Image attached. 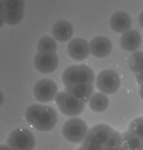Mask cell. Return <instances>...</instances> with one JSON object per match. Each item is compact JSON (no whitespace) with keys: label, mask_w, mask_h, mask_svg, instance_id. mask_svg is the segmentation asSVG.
Here are the masks:
<instances>
[{"label":"cell","mask_w":143,"mask_h":150,"mask_svg":"<svg viewBox=\"0 0 143 150\" xmlns=\"http://www.w3.org/2000/svg\"><path fill=\"white\" fill-rule=\"evenodd\" d=\"M27 122L40 132L50 131L58 121L57 113L53 107L44 104H35L26 110Z\"/></svg>","instance_id":"6da1fadb"},{"label":"cell","mask_w":143,"mask_h":150,"mask_svg":"<svg viewBox=\"0 0 143 150\" xmlns=\"http://www.w3.org/2000/svg\"><path fill=\"white\" fill-rule=\"evenodd\" d=\"M62 80L65 87L79 84H94L95 76L92 68L87 65H71L63 71Z\"/></svg>","instance_id":"7a4b0ae2"},{"label":"cell","mask_w":143,"mask_h":150,"mask_svg":"<svg viewBox=\"0 0 143 150\" xmlns=\"http://www.w3.org/2000/svg\"><path fill=\"white\" fill-rule=\"evenodd\" d=\"M88 131V127L84 120L78 117H72L64 124L62 133L69 142L79 144L83 142Z\"/></svg>","instance_id":"3957f363"},{"label":"cell","mask_w":143,"mask_h":150,"mask_svg":"<svg viewBox=\"0 0 143 150\" xmlns=\"http://www.w3.org/2000/svg\"><path fill=\"white\" fill-rule=\"evenodd\" d=\"M36 141L34 134L28 129L19 127L9 134L7 145L13 150H33Z\"/></svg>","instance_id":"277c9868"},{"label":"cell","mask_w":143,"mask_h":150,"mask_svg":"<svg viewBox=\"0 0 143 150\" xmlns=\"http://www.w3.org/2000/svg\"><path fill=\"white\" fill-rule=\"evenodd\" d=\"M55 100L60 112L68 117H76L82 113L85 107V104L66 91L58 93Z\"/></svg>","instance_id":"5b68a950"},{"label":"cell","mask_w":143,"mask_h":150,"mask_svg":"<svg viewBox=\"0 0 143 150\" xmlns=\"http://www.w3.org/2000/svg\"><path fill=\"white\" fill-rule=\"evenodd\" d=\"M96 87L105 94H113L120 89L121 81L119 74L113 69L100 71L96 78Z\"/></svg>","instance_id":"8992f818"},{"label":"cell","mask_w":143,"mask_h":150,"mask_svg":"<svg viewBox=\"0 0 143 150\" xmlns=\"http://www.w3.org/2000/svg\"><path fill=\"white\" fill-rule=\"evenodd\" d=\"M57 94V86L52 79H41L37 81L34 87V95L35 99L42 103L52 101Z\"/></svg>","instance_id":"52a82bcc"},{"label":"cell","mask_w":143,"mask_h":150,"mask_svg":"<svg viewBox=\"0 0 143 150\" xmlns=\"http://www.w3.org/2000/svg\"><path fill=\"white\" fill-rule=\"evenodd\" d=\"M35 68L42 74L55 71L59 64V57L56 53H45L38 52L34 59Z\"/></svg>","instance_id":"ba28073f"},{"label":"cell","mask_w":143,"mask_h":150,"mask_svg":"<svg viewBox=\"0 0 143 150\" xmlns=\"http://www.w3.org/2000/svg\"><path fill=\"white\" fill-rule=\"evenodd\" d=\"M67 52L69 56L77 61H82L89 57V44L83 38H74L67 45Z\"/></svg>","instance_id":"9c48e42d"},{"label":"cell","mask_w":143,"mask_h":150,"mask_svg":"<svg viewBox=\"0 0 143 150\" xmlns=\"http://www.w3.org/2000/svg\"><path fill=\"white\" fill-rule=\"evenodd\" d=\"M113 129L111 127L105 124H99L89 129L85 139L105 147L106 144L113 133Z\"/></svg>","instance_id":"30bf717a"},{"label":"cell","mask_w":143,"mask_h":150,"mask_svg":"<svg viewBox=\"0 0 143 150\" xmlns=\"http://www.w3.org/2000/svg\"><path fill=\"white\" fill-rule=\"evenodd\" d=\"M89 44L90 54L97 58L107 57L113 49L111 40L105 36L96 37L91 40Z\"/></svg>","instance_id":"8fae6325"},{"label":"cell","mask_w":143,"mask_h":150,"mask_svg":"<svg viewBox=\"0 0 143 150\" xmlns=\"http://www.w3.org/2000/svg\"><path fill=\"white\" fill-rule=\"evenodd\" d=\"M110 23L114 32L123 34L130 29L132 22L130 16L127 13L119 11L112 15Z\"/></svg>","instance_id":"7c38bea8"},{"label":"cell","mask_w":143,"mask_h":150,"mask_svg":"<svg viewBox=\"0 0 143 150\" xmlns=\"http://www.w3.org/2000/svg\"><path fill=\"white\" fill-rule=\"evenodd\" d=\"M142 37L135 29H130L120 37V45L123 50L128 52H135L140 47Z\"/></svg>","instance_id":"4fadbf2b"},{"label":"cell","mask_w":143,"mask_h":150,"mask_svg":"<svg viewBox=\"0 0 143 150\" xmlns=\"http://www.w3.org/2000/svg\"><path fill=\"white\" fill-rule=\"evenodd\" d=\"M53 38L59 42L69 41L74 34V27L68 21L60 20L54 24L52 30Z\"/></svg>","instance_id":"5bb4252c"},{"label":"cell","mask_w":143,"mask_h":150,"mask_svg":"<svg viewBox=\"0 0 143 150\" xmlns=\"http://www.w3.org/2000/svg\"><path fill=\"white\" fill-rule=\"evenodd\" d=\"M67 92L70 94L73 97L79 99V101L86 104L89 102V99L93 94L95 91L94 84H79L76 85L66 87Z\"/></svg>","instance_id":"9a60e30c"},{"label":"cell","mask_w":143,"mask_h":150,"mask_svg":"<svg viewBox=\"0 0 143 150\" xmlns=\"http://www.w3.org/2000/svg\"><path fill=\"white\" fill-rule=\"evenodd\" d=\"M88 104L91 110L97 113H101L108 108L110 100L106 94L102 92H95L89 99Z\"/></svg>","instance_id":"2e32d148"},{"label":"cell","mask_w":143,"mask_h":150,"mask_svg":"<svg viewBox=\"0 0 143 150\" xmlns=\"http://www.w3.org/2000/svg\"><path fill=\"white\" fill-rule=\"evenodd\" d=\"M122 146L128 150H143V140L129 130L122 134Z\"/></svg>","instance_id":"e0dca14e"},{"label":"cell","mask_w":143,"mask_h":150,"mask_svg":"<svg viewBox=\"0 0 143 150\" xmlns=\"http://www.w3.org/2000/svg\"><path fill=\"white\" fill-rule=\"evenodd\" d=\"M57 50V43L52 37L45 36L39 41L37 44V50L40 52L45 53H56Z\"/></svg>","instance_id":"ac0fdd59"},{"label":"cell","mask_w":143,"mask_h":150,"mask_svg":"<svg viewBox=\"0 0 143 150\" xmlns=\"http://www.w3.org/2000/svg\"><path fill=\"white\" fill-rule=\"evenodd\" d=\"M130 69L135 74L143 72V52L135 51L131 54L129 59Z\"/></svg>","instance_id":"d6986e66"},{"label":"cell","mask_w":143,"mask_h":150,"mask_svg":"<svg viewBox=\"0 0 143 150\" xmlns=\"http://www.w3.org/2000/svg\"><path fill=\"white\" fill-rule=\"evenodd\" d=\"M2 14L4 23L10 26L20 23L24 17L23 11H4Z\"/></svg>","instance_id":"ffe728a7"},{"label":"cell","mask_w":143,"mask_h":150,"mask_svg":"<svg viewBox=\"0 0 143 150\" xmlns=\"http://www.w3.org/2000/svg\"><path fill=\"white\" fill-rule=\"evenodd\" d=\"M128 130L143 140V117L135 119L130 125Z\"/></svg>","instance_id":"44dd1931"},{"label":"cell","mask_w":143,"mask_h":150,"mask_svg":"<svg viewBox=\"0 0 143 150\" xmlns=\"http://www.w3.org/2000/svg\"><path fill=\"white\" fill-rule=\"evenodd\" d=\"M122 146V136L119 132L113 130L107 141L105 148H120Z\"/></svg>","instance_id":"7402d4cb"},{"label":"cell","mask_w":143,"mask_h":150,"mask_svg":"<svg viewBox=\"0 0 143 150\" xmlns=\"http://www.w3.org/2000/svg\"><path fill=\"white\" fill-rule=\"evenodd\" d=\"M4 11H23L24 12V2L23 1H4Z\"/></svg>","instance_id":"603a6c76"},{"label":"cell","mask_w":143,"mask_h":150,"mask_svg":"<svg viewBox=\"0 0 143 150\" xmlns=\"http://www.w3.org/2000/svg\"><path fill=\"white\" fill-rule=\"evenodd\" d=\"M136 80L139 85H143V72L136 74Z\"/></svg>","instance_id":"cb8c5ba5"},{"label":"cell","mask_w":143,"mask_h":150,"mask_svg":"<svg viewBox=\"0 0 143 150\" xmlns=\"http://www.w3.org/2000/svg\"><path fill=\"white\" fill-rule=\"evenodd\" d=\"M0 150H13L9 146L6 144L0 145Z\"/></svg>","instance_id":"d4e9b609"},{"label":"cell","mask_w":143,"mask_h":150,"mask_svg":"<svg viewBox=\"0 0 143 150\" xmlns=\"http://www.w3.org/2000/svg\"><path fill=\"white\" fill-rule=\"evenodd\" d=\"M139 23L140 24L141 27L143 28V10L140 12L139 15Z\"/></svg>","instance_id":"484cf974"},{"label":"cell","mask_w":143,"mask_h":150,"mask_svg":"<svg viewBox=\"0 0 143 150\" xmlns=\"http://www.w3.org/2000/svg\"><path fill=\"white\" fill-rule=\"evenodd\" d=\"M4 24V18H3V14L1 12H0V28L2 27Z\"/></svg>","instance_id":"4316f807"},{"label":"cell","mask_w":143,"mask_h":150,"mask_svg":"<svg viewBox=\"0 0 143 150\" xmlns=\"http://www.w3.org/2000/svg\"><path fill=\"white\" fill-rule=\"evenodd\" d=\"M4 11V1H0V12L3 13Z\"/></svg>","instance_id":"83f0119b"},{"label":"cell","mask_w":143,"mask_h":150,"mask_svg":"<svg viewBox=\"0 0 143 150\" xmlns=\"http://www.w3.org/2000/svg\"><path fill=\"white\" fill-rule=\"evenodd\" d=\"M139 97H140V98L142 99V100H143V85H141L140 87H139Z\"/></svg>","instance_id":"f1b7e54d"},{"label":"cell","mask_w":143,"mask_h":150,"mask_svg":"<svg viewBox=\"0 0 143 150\" xmlns=\"http://www.w3.org/2000/svg\"><path fill=\"white\" fill-rule=\"evenodd\" d=\"M3 102H4V97H3L2 93L0 92V107L3 104Z\"/></svg>","instance_id":"f546056e"},{"label":"cell","mask_w":143,"mask_h":150,"mask_svg":"<svg viewBox=\"0 0 143 150\" xmlns=\"http://www.w3.org/2000/svg\"><path fill=\"white\" fill-rule=\"evenodd\" d=\"M120 148H105V150H120Z\"/></svg>","instance_id":"4dcf8cb0"},{"label":"cell","mask_w":143,"mask_h":150,"mask_svg":"<svg viewBox=\"0 0 143 150\" xmlns=\"http://www.w3.org/2000/svg\"><path fill=\"white\" fill-rule=\"evenodd\" d=\"M77 150H86L85 149H84L83 147H82V146H80V147L79 148V149H78Z\"/></svg>","instance_id":"1f68e13d"},{"label":"cell","mask_w":143,"mask_h":150,"mask_svg":"<svg viewBox=\"0 0 143 150\" xmlns=\"http://www.w3.org/2000/svg\"><path fill=\"white\" fill-rule=\"evenodd\" d=\"M120 150H128V149H125V147H123L122 146H121V148H120Z\"/></svg>","instance_id":"d6a6232c"}]
</instances>
